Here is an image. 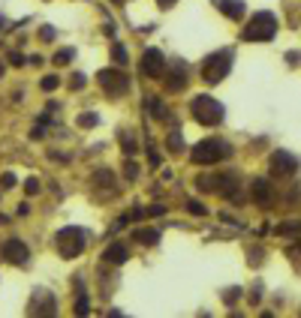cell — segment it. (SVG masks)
Wrapping results in <instances>:
<instances>
[{"label": "cell", "mask_w": 301, "mask_h": 318, "mask_svg": "<svg viewBox=\"0 0 301 318\" xmlns=\"http://www.w3.org/2000/svg\"><path fill=\"white\" fill-rule=\"evenodd\" d=\"M190 111H193V120H196V123H202V126H220V123H223V117H226L223 105H220L214 96H208V93L193 96Z\"/></svg>", "instance_id": "cell-3"}, {"label": "cell", "mask_w": 301, "mask_h": 318, "mask_svg": "<svg viewBox=\"0 0 301 318\" xmlns=\"http://www.w3.org/2000/svg\"><path fill=\"white\" fill-rule=\"evenodd\" d=\"M145 108H148V114H150V117H157V120H172V117L166 114V105H163L160 99H154V96L145 102Z\"/></svg>", "instance_id": "cell-16"}, {"label": "cell", "mask_w": 301, "mask_h": 318, "mask_svg": "<svg viewBox=\"0 0 301 318\" xmlns=\"http://www.w3.org/2000/svg\"><path fill=\"white\" fill-rule=\"evenodd\" d=\"M85 246H88V234H85V228L66 225V228L57 231V252H60V258H66V261L79 258V255L85 252Z\"/></svg>", "instance_id": "cell-5"}, {"label": "cell", "mask_w": 301, "mask_h": 318, "mask_svg": "<svg viewBox=\"0 0 301 318\" xmlns=\"http://www.w3.org/2000/svg\"><path fill=\"white\" fill-rule=\"evenodd\" d=\"M133 240L142 243V246H154V243L160 240V231H157V228H136V231H133Z\"/></svg>", "instance_id": "cell-15"}, {"label": "cell", "mask_w": 301, "mask_h": 318, "mask_svg": "<svg viewBox=\"0 0 301 318\" xmlns=\"http://www.w3.org/2000/svg\"><path fill=\"white\" fill-rule=\"evenodd\" d=\"M166 87L169 90H184L187 87V66L178 60L172 66H166Z\"/></svg>", "instance_id": "cell-11"}, {"label": "cell", "mask_w": 301, "mask_h": 318, "mask_svg": "<svg viewBox=\"0 0 301 318\" xmlns=\"http://www.w3.org/2000/svg\"><path fill=\"white\" fill-rule=\"evenodd\" d=\"M57 84H60V78L57 75H46L43 81H40V87L46 90V93H51V90H57Z\"/></svg>", "instance_id": "cell-22"}, {"label": "cell", "mask_w": 301, "mask_h": 318, "mask_svg": "<svg viewBox=\"0 0 301 318\" xmlns=\"http://www.w3.org/2000/svg\"><path fill=\"white\" fill-rule=\"evenodd\" d=\"M15 183H18V180H15V174H12V171H6L3 177H0V189H12Z\"/></svg>", "instance_id": "cell-28"}, {"label": "cell", "mask_w": 301, "mask_h": 318, "mask_svg": "<svg viewBox=\"0 0 301 318\" xmlns=\"http://www.w3.org/2000/svg\"><path fill=\"white\" fill-rule=\"evenodd\" d=\"M145 213H148V216H163V213H166V207H163V204H150Z\"/></svg>", "instance_id": "cell-30"}, {"label": "cell", "mask_w": 301, "mask_h": 318, "mask_svg": "<svg viewBox=\"0 0 301 318\" xmlns=\"http://www.w3.org/2000/svg\"><path fill=\"white\" fill-rule=\"evenodd\" d=\"M148 156H150V165H154V168H157V165L163 162V159H160V153H157V147H154V144H148Z\"/></svg>", "instance_id": "cell-29"}, {"label": "cell", "mask_w": 301, "mask_h": 318, "mask_svg": "<svg viewBox=\"0 0 301 318\" xmlns=\"http://www.w3.org/2000/svg\"><path fill=\"white\" fill-rule=\"evenodd\" d=\"M0 255H3V261H9V264H27L30 249H27L21 240H6L3 249H0Z\"/></svg>", "instance_id": "cell-10"}, {"label": "cell", "mask_w": 301, "mask_h": 318, "mask_svg": "<svg viewBox=\"0 0 301 318\" xmlns=\"http://www.w3.org/2000/svg\"><path fill=\"white\" fill-rule=\"evenodd\" d=\"M232 60H235V54L229 51V48H220V51H211L205 60H202V78L208 84H220L226 75H229V69H232Z\"/></svg>", "instance_id": "cell-4"}, {"label": "cell", "mask_w": 301, "mask_h": 318, "mask_svg": "<svg viewBox=\"0 0 301 318\" xmlns=\"http://www.w3.org/2000/svg\"><path fill=\"white\" fill-rule=\"evenodd\" d=\"M57 300H54V294L51 291H46V288H36L33 291V297H30V315H54L57 312V306H54Z\"/></svg>", "instance_id": "cell-9"}, {"label": "cell", "mask_w": 301, "mask_h": 318, "mask_svg": "<svg viewBox=\"0 0 301 318\" xmlns=\"http://www.w3.org/2000/svg\"><path fill=\"white\" fill-rule=\"evenodd\" d=\"M97 81L105 90V96H111V99H118V96H124L130 90V75L121 72V69H100Z\"/></svg>", "instance_id": "cell-6"}, {"label": "cell", "mask_w": 301, "mask_h": 318, "mask_svg": "<svg viewBox=\"0 0 301 318\" xmlns=\"http://www.w3.org/2000/svg\"><path fill=\"white\" fill-rule=\"evenodd\" d=\"M157 3H160L163 9H169V6H175V3H178V0H157Z\"/></svg>", "instance_id": "cell-34"}, {"label": "cell", "mask_w": 301, "mask_h": 318, "mask_svg": "<svg viewBox=\"0 0 301 318\" xmlns=\"http://www.w3.org/2000/svg\"><path fill=\"white\" fill-rule=\"evenodd\" d=\"M187 210H190L193 216H205V213H208V207H205L202 201H187Z\"/></svg>", "instance_id": "cell-27"}, {"label": "cell", "mask_w": 301, "mask_h": 318, "mask_svg": "<svg viewBox=\"0 0 301 318\" xmlns=\"http://www.w3.org/2000/svg\"><path fill=\"white\" fill-rule=\"evenodd\" d=\"M277 234L280 237H301V219H286L277 225Z\"/></svg>", "instance_id": "cell-17"}, {"label": "cell", "mask_w": 301, "mask_h": 318, "mask_svg": "<svg viewBox=\"0 0 301 318\" xmlns=\"http://www.w3.org/2000/svg\"><path fill=\"white\" fill-rule=\"evenodd\" d=\"M268 168H271V174H274V177H292V174L298 171V159H295L289 150H274V153H271Z\"/></svg>", "instance_id": "cell-8"}, {"label": "cell", "mask_w": 301, "mask_h": 318, "mask_svg": "<svg viewBox=\"0 0 301 318\" xmlns=\"http://www.w3.org/2000/svg\"><path fill=\"white\" fill-rule=\"evenodd\" d=\"M40 36H43V42H51V39H54V27H43Z\"/></svg>", "instance_id": "cell-32"}, {"label": "cell", "mask_w": 301, "mask_h": 318, "mask_svg": "<svg viewBox=\"0 0 301 318\" xmlns=\"http://www.w3.org/2000/svg\"><path fill=\"white\" fill-rule=\"evenodd\" d=\"M85 84H88V75L85 72H72L69 75V87L72 90H85Z\"/></svg>", "instance_id": "cell-19"}, {"label": "cell", "mask_w": 301, "mask_h": 318, "mask_svg": "<svg viewBox=\"0 0 301 318\" xmlns=\"http://www.w3.org/2000/svg\"><path fill=\"white\" fill-rule=\"evenodd\" d=\"M3 72H6V66H3V63H0V75H3Z\"/></svg>", "instance_id": "cell-35"}, {"label": "cell", "mask_w": 301, "mask_h": 318, "mask_svg": "<svg viewBox=\"0 0 301 318\" xmlns=\"http://www.w3.org/2000/svg\"><path fill=\"white\" fill-rule=\"evenodd\" d=\"M72 57H75V51H72V48H60V51L54 54V63H57V66H66Z\"/></svg>", "instance_id": "cell-23"}, {"label": "cell", "mask_w": 301, "mask_h": 318, "mask_svg": "<svg viewBox=\"0 0 301 318\" xmlns=\"http://www.w3.org/2000/svg\"><path fill=\"white\" fill-rule=\"evenodd\" d=\"M250 192H253V198L259 204H271V198H274V186L265 180V177H256L253 183H250Z\"/></svg>", "instance_id": "cell-12"}, {"label": "cell", "mask_w": 301, "mask_h": 318, "mask_svg": "<svg viewBox=\"0 0 301 318\" xmlns=\"http://www.w3.org/2000/svg\"><path fill=\"white\" fill-rule=\"evenodd\" d=\"M111 57H115L118 66H124V63H127V51H124V45H118V42L111 45Z\"/></svg>", "instance_id": "cell-24"}, {"label": "cell", "mask_w": 301, "mask_h": 318, "mask_svg": "<svg viewBox=\"0 0 301 318\" xmlns=\"http://www.w3.org/2000/svg\"><path fill=\"white\" fill-rule=\"evenodd\" d=\"M166 54L160 51V48H145V54H142V75L145 78H163L166 75Z\"/></svg>", "instance_id": "cell-7"}, {"label": "cell", "mask_w": 301, "mask_h": 318, "mask_svg": "<svg viewBox=\"0 0 301 318\" xmlns=\"http://www.w3.org/2000/svg\"><path fill=\"white\" fill-rule=\"evenodd\" d=\"M214 3H217V9H220L226 18H232V21H241V18L247 15V9H244L241 0H214Z\"/></svg>", "instance_id": "cell-13"}, {"label": "cell", "mask_w": 301, "mask_h": 318, "mask_svg": "<svg viewBox=\"0 0 301 318\" xmlns=\"http://www.w3.org/2000/svg\"><path fill=\"white\" fill-rule=\"evenodd\" d=\"M102 258H105L108 264H124V261L130 258V249H127L124 243H111V246H105Z\"/></svg>", "instance_id": "cell-14"}, {"label": "cell", "mask_w": 301, "mask_h": 318, "mask_svg": "<svg viewBox=\"0 0 301 318\" xmlns=\"http://www.w3.org/2000/svg\"><path fill=\"white\" fill-rule=\"evenodd\" d=\"M121 150H124V156H136V150H139V141H136V135H130V132H121Z\"/></svg>", "instance_id": "cell-18"}, {"label": "cell", "mask_w": 301, "mask_h": 318, "mask_svg": "<svg viewBox=\"0 0 301 318\" xmlns=\"http://www.w3.org/2000/svg\"><path fill=\"white\" fill-rule=\"evenodd\" d=\"M274 33H277V15H271V12H256L247 21V27L241 30V39H244V42H271Z\"/></svg>", "instance_id": "cell-2"}, {"label": "cell", "mask_w": 301, "mask_h": 318, "mask_svg": "<svg viewBox=\"0 0 301 318\" xmlns=\"http://www.w3.org/2000/svg\"><path fill=\"white\" fill-rule=\"evenodd\" d=\"M9 63H12V66H24V57H21L18 51H12V54H9Z\"/></svg>", "instance_id": "cell-33"}, {"label": "cell", "mask_w": 301, "mask_h": 318, "mask_svg": "<svg viewBox=\"0 0 301 318\" xmlns=\"http://www.w3.org/2000/svg\"><path fill=\"white\" fill-rule=\"evenodd\" d=\"M124 174H127L130 180H133V177H139V165H136V162H127V168H124Z\"/></svg>", "instance_id": "cell-31"}, {"label": "cell", "mask_w": 301, "mask_h": 318, "mask_svg": "<svg viewBox=\"0 0 301 318\" xmlns=\"http://www.w3.org/2000/svg\"><path fill=\"white\" fill-rule=\"evenodd\" d=\"M40 189H43V183L36 180V177H27V180H24V195H36Z\"/></svg>", "instance_id": "cell-25"}, {"label": "cell", "mask_w": 301, "mask_h": 318, "mask_svg": "<svg viewBox=\"0 0 301 318\" xmlns=\"http://www.w3.org/2000/svg\"><path fill=\"white\" fill-rule=\"evenodd\" d=\"M229 156H232V147L223 138H205L190 150V159L196 165H217V162H223V159H229Z\"/></svg>", "instance_id": "cell-1"}, {"label": "cell", "mask_w": 301, "mask_h": 318, "mask_svg": "<svg viewBox=\"0 0 301 318\" xmlns=\"http://www.w3.org/2000/svg\"><path fill=\"white\" fill-rule=\"evenodd\" d=\"M169 150H172V153H181V150H184V135H181L178 129L169 135Z\"/></svg>", "instance_id": "cell-20"}, {"label": "cell", "mask_w": 301, "mask_h": 318, "mask_svg": "<svg viewBox=\"0 0 301 318\" xmlns=\"http://www.w3.org/2000/svg\"><path fill=\"white\" fill-rule=\"evenodd\" d=\"M75 123H79L82 129H91V126L100 123V117H97V114H79V120H75Z\"/></svg>", "instance_id": "cell-21"}, {"label": "cell", "mask_w": 301, "mask_h": 318, "mask_svg": "<svg viewBox=\"0 0 301 318\" xmlns=\"http://www.w3.org/2000/svg\"><path fill=\"white\" fill-rule=\"evenodd\" d=\"M111 3H124V0H111Z\"/></svg>", "instance_id": "cell-36"}, {"label": "cell", "mask_w": 301, "mask_h": 318, "mask_svg": "<svg viewBox=\"0 0 301 318\" xmlns=\"http://www.w3.org/2000/svg\"><path fill=\"white\" fill-rule=\"evenodd\" d=\"M91 306H88V294H79V300H75V315H88Z\"/></svg>", "instance_id": "cell-26"}]
</instances>
